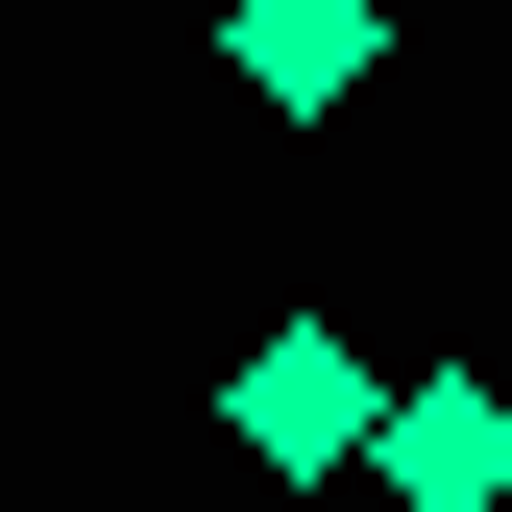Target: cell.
<instances>
[{
    "label": "cell",
    "mask_w": 512,
    "mask_h": 512,
    "mask_svg": "<svg viewBox=\"0 0 512 512\" xmlns=\"http://www.w3.org/2000/svg\"><path fill=\"white\" fill-rule=\"evenodd\" d=\"M220 74L269 122H342L366 74H391V0H220Z\"/></svg>",
    "instance_id": "3"
},
{
    "label": "cell",
    "mask_w": 512,
    "mask_h": 512,
    "mask_svg": "<svg viewBox=\"0 0 512 512\" xmlns=\"http://www.w3.org/2000/svg\"><path fill=\"white\" fill-rule=\"evenodd\" d=\"M366 488H391V512H512V391H488V366H415L391 439H366Z\"/></svg>",
    "instance_id": "2"
},
{
    "label": "cell",
    "mask_w": 512,
    "mask_h": 512,
    "mask_svg": "<svg viewBox=\"0 0 512 512\" xmlns=\"http://www.w3.org/2000/svg\"><path fill=\"white\" fill-rule=\"evenodd\" d=\"M220 439H244L269 488H342L366 439H391V391H366V342H342V317H269V342L220 366Z\"/></svg>",
    "instance_id": "1"
}]
</instances>
